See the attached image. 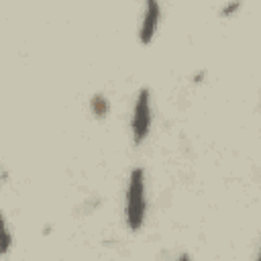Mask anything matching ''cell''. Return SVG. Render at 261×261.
<instances>
[{"label": "cell", "instance_id": "3957f363", "mask_svg": "<svg viewBox=\"0 0 261 261\" xmlns=\"http://www.w3.org/2000/svg\"><path fill=\"white\" fill-rule=\"evenodd\" d=\"M157 22H159V4L155 0H149L145 4V12H143V18H141V27H139L141 43H149L153 39Z\"/></svg>", "mask_w": 261, "mask_h": 261}, {"label": "cell", "instance_id": "7a4b0ae2", "mask_svg": "<svg viewBox=\"0 0 261 261\" xmlns=\"http://www.w3.org/2000/svg\"><path fill=\"white\" fill-rule=\"evenodd\" d=\"M151 92L149 88H141L135 100V110H133V120H130V133H133V141L137 145H141L149 130H151Z\"/></svg>", "mask_w": 261, "mask_h": 261}, {"label": "cell", "instance_id": "6da1fadb", "mask_svg": "<svg viewBox=\"0 0 261 261\" xmlns=\"http://www.w3.org/2000/svg\"><path fill=\"white\" fill-rule=\"evenodd\" d=\"M147 198H145V171L135 167L128 175L126 196H124V218L130 230H139L145 222Z\"/></svg>", "mask_w": 261, "mask_h": 261}, {"label": "cell", "instance_id": "52a82bcc", "mask_svg": "<svg viewBox=\"0 0 261 261\" xmlns=\"http://www.w3.org/2000/svg\"><path fill=\"white\" fill-rule=\"evenodd\" d=\"M175 261H190V255H188V253H184V255H179Z\"/></svg>", "mask_w": 261, "mask_h": 261}, {"label": "cell", "instance_id": "5b68a950", "mask_svg": "<svg viewBox=\"0 0 261 261\" xmlns=\"http://www.w3.org/2000/svg\"><path fill=\"white\" fill-rule=\"evenodd\" d=\"M90 108H92V112H94L96 116H104V114L108 112L110 104H108V100H106L102 94H96V96H92V100H90Z\"/></svg>", "mask_w": 261, "mask_h": 261}, {"label": "cell", "instance_id": "277c9868", "mask_svg": "<svg viewBox=\"0 0 261 261\" xmlns=\"http://www.w3.org/2000/svg\"><path fill=\"white\" fill-rule=\"evenodd\" d=\"M10 245H12V234L8 230L4 214L0 212V255H6L10 251Z\"/></svg>", "mask_w": 261, "mask_h": 261}, {"label": "cell", "instance_id": "8992f818", "mask_svg": "<svg viewBox=\"0 0 261 261\" xmlns=\"http://www.w3.org/2000/svg\"><path fill=\"white\" fill-rule=\"evenodd\" d=\"M234 8H239V2H232V4H226V6L222 8V12H232Z\"/></svg>", "mask_w": 261, "mask_h": 261}]
</instances>
